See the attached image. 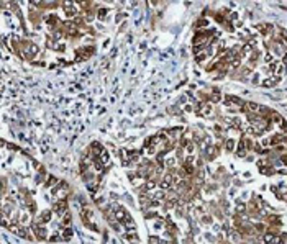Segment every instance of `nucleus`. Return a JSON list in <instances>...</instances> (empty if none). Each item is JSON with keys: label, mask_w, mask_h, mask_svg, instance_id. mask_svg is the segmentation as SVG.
I'll return each mask as SVG.
<instances>
[{"label": "nucleus", "mask_w": 287, "mask_h": 244, "mask_svg": "<svg viewBox=\"0 0 287 244\" xmlns=\"http://www.w3.org/2000/svg\"><path fill=\"white\" fill-rule=\"evenodd\" d=\"M53 208H54V211H56L58 215L64 216V215L67 213V203H66V200H64V198H61L59 202H56V203H54V207H53Z\"/></svg>", "instance_id": "obj_1"}, {"label": "nucleus", "mask_w": 287, "mask_h": 244, "mask_svg": "<svg viewBox=\"0 0 287 244\" xmlns=\"http://www.w3.org/2000/svg\"><path fill=\"white\" fill-rule=\"evenodd\" d=\"M33 231H35V234H36V238L38 239H44L46 236H48V233H46V229L43 228V224H39V223H36L33 226Z\"/></svg>", "instance_id": "obj_2"}, {"label": "nucleus", "mask_w": 287, "mask_h": 244, "mask_svg": "<svg viewBox=\"0 0 287 244\" xmlns=\"http://www.w3.org/2000/svg\"><path fill=\"white\" fill-rule=\"evenodd\" d=\"M51 216H53V211L51 210H44L41 213V215L38 216V219H36V223H39V224H44V223H48L51 219Z\"/></svg>", "instance_id": "obj_3"}, {"label": "nucleus", "mask_w": 287, "mask_h": 244, "mask_svg": "<svg viewBox=\"0 0 287 244\" xmlns=\"http://www.w3.org/2000/svg\"><path fill=\"white\" fill-rule=\"evenodd\" d=\"M77 56H75V59L77 61H80V59H85V58H89L92 53H94V48H82V49H79L77 51Z\"/></svg>", "instance_id": "obj_4"}, {"label": "nucleus", "mask_w": 287, "mask_h": 244, "mask_svg": "<svg viewBox=\"0 0 287 244\" xmlns=\"http://www.w3.org/2000/svg\"><path fill=\"white\" fill-rule=\"evenodd\" d=\"M281 79L279 77H272V79H267V80H264L262 82V87H272V85H276V84L279 82Z\"/></svg>", "instance_id": "obj_5"}, {"label": "nucleus", "mask_w": 287, "mask_h": 244, "mask_svg": "<svg viewBox=\"0 0 287 244\" xmlns=\"http://www.w3.org/2000/svg\"><path fill=\"white\" fill-rule=\"evenodd\" d=\"M20 224H28L30 223V215L28 213H21L20 215V221H18Z\"/></svg>", "instance_id": "obj_6"}, {"label": "nucleus", "mask_w": 287, "mask_h": 244, "mask_svg": "<svg viewBox=\"0 0 287 244\" xmlns=\"http://www.w3.org/2000/svg\"><path fill=\"white\" fill-rule=\"evenodd\" d=\"M72 238V229H69V228H66L63 231V239H66V241H69Z\"/></svg>", "instance_id": "obj_7"}, {"label": "nucleus", "mask_w": 287, "mask_h": 244, "mask_svg": "<svg viewBox=\"0 0 287 244\" xmlns=\"http://www.w3.org/2000/svg\"><path fill=\"white\" fill-rule=\"evenodd\" d=\"M233 149H235V141L228 139L226 141V151H233Z\"/></svg>", "instance_id": "obj_8"}, {"label": "nucleus", "mask_w": 287, "mask_h": 244, "mask_svg": "<svg viewBox=\"0 0 287 244\" xmlns=\"http://www.w3.org/2000/svg\"><path fill=\"white\" fill-rule=\"evenodd\" d=\"M56 177H49L48 179V182H46V187H53V185H56Z\"/></svg>", "instance_id": "obj_9"}, {"label": "nucleus", "mask_w": 287, "mask_h": 244, "mask_svg": "<svg viewBox=\"0 0 287 244\" xmlns=\"http://www.w3.org/2000/svg\"><path fill=\"white\" fill-rule=\"evenodd\" d=\"M105 15H107V8H102V10H99V18H100V20H104V18H105Z\"/></svg>", "instance_id": "obj_10"}, {"label": "nucleus", "mask_w": 287, "mask_h": 244, "mask_svg": "<svg viewBox=\"0 0 287 244\" xmlns=\"http://www.w3.org/2000/svg\"><path fill=\"white\" fill-rule=\"evenodd\" d=\"M56 0H44V5H53Z\"/></svg>", "instance_id": "obj_11"}, {"label": "nucleus", "mask_w": 287, "mask_h": 244, "mask_svg": "<svg viewBox=\"0 0 287 244\" xmlns=\"http://www.w3.org/2000/svg\"><path fill=\"white\" fill-rule=\"evenodd\" d=\"M284 64H287V54L284 56Z\"/></svg>", "instance_id": "obj_12"}]
</instances>
